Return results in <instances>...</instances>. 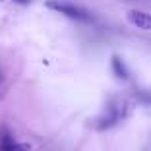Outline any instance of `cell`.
I'll return each mask as SVG.
<instances>
[{
  "label": "cell",
  "mask_w": 151,
  "mask_h": 151,
  "mask_svg": "<svg viewBox=\"0 0 151 151\" xmlns=\"http://www.w3.org/2000/svg\"><path fill=\"white\" fill-rule=\"evenodd\" d=\"M14 143H16L14 134L10 132L8 128H2V132H0V151H2V149H8L10 145H14Z\"/></svg>",
  "instance_id": "5b68a950"
},
{
  "label": "cell",
  "mask_w": 151,
  "mask_h": 151,
  "mask_svg": "<svg viewBox=\"0 0 151 151\" xmlns=\"http://www.w3.org/2000/svg\"><path fill=\"white\" fill-rule=\"evenodd\" d=\"M2 151H31V145L23 142H16L14 145H10L8 149H2Z\"/></svg>",
  "instance_id": "8992f818"
},
{
  "label": "cell",
  "mask_w": 151,
  "mask_h": 151,
  "mask_svg": "<svg viewBox=\"0 0 151 151\" xmlns=\"http://www.w3.org/2000/svg\"><path fill=\"white\" fill-rule=\"evenodd\" d=\"M128 114H130V103L124 101V99H112L107 107H105L103 114L95 120L93 126L97 130L112 128V126H116L118 122H122Z\"/></svg>",
  "instance_id": "6da1fadb"
},
{
  "label": "cell",
  "mask_w": 151,
  "mask_h": 151,
  "mask_svg": "<svg viewBox=\"0 0 151 151\" xmlns=\"http://www.w3.org/2000/svg\"><path fill=\"white\" fill-rule=\"evenodd\" d=\"M126 19L134 27H138V29L151 31V14L143 12V10H128L126 12Z\"/></svg>",
  "instance_id": "3957f363"
},
{
  "label": "cell",
  "mask_w": 151,
  "mask_h": 151,
  "mask_svg": "<svg viewBox=\"0 0 151 151\" xmlns=\"http://www.w3.org/2000/svg\"><path fill=\"white\" fill-rule=\"evenodd\" d=\"M47 8L52 10V12L62 14V16H66V18H70V19H78V22H89V19H91V14H89L87 10L80 8V6H76V4H70V2L50 0V2H47Z\"/></svg>",
  "instance_id": "7a4b0ae2"
},
{
  "label": "cell",
  "mask_w": 151,
  "mask_h": 151,
  "mask_svg": "<svg viewBox=\"0 0 151 151\" xmlns=\"http://www.w3.org/2000/svg\"><path fill=\"white\" fill-rule=\"evenodd\" d=\"M111 66H112V72H114V76L118 78V80H128V78H130L128 68H126V64L122 62V58H120V56L112 54V58H111Z\"/></svg>",
  "instance_id": "277c9868"
},
{
  "label": "cell",
  "mask_w": 151,
  "mask_h": 151,
  "mask_svg": "<svg viewBox=\"0 0 151 151\" xmlns=\"http://www.w3.org/2000/svg\"><path fill=\"white\" fill-rule=\"evenodd\" d=\"M12 2H16V4H22V6H29V4H31V0H12Z\"/></svg>",
  "instance_id": "52a82bcc"
}]
</instances>
